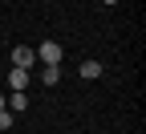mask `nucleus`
<instances>
[{"mask_svg":"<svg viewBox=\"0 0 146 134\" xmlns=\"http://www.w3.org/2000/svg\"><path fill=\"white\" fill-rule=\"evenodd\" d=\"M12 126V110H0V130H8Z\"/></svg>","mask_w":146,"mask_h":134,"instance_id":"obj_7","label":"nucleus"},{"mask_svg":"<svg viewBox=\"0 0 146 134\" xmlns=\"http://www.w3.org/2000/svg\"><path fill=\"white\" fill-rule=\"evenodd\" d=\"M41 81H45V85H57V81H61V65H45V69H41Z\"/></svg>","mask_w":146,"mask_h":134,"instance_id":"obj_6","label":"nucleus"},{"mask_svg":"<svg viewBox=\"0 0 146 134\" xmlns=\"http://www.w3.org/2000/svg\"><path fill=\"white\" fill-rule=\"evenodd\" d=\"M33 61H36V53H33L29 45H16V49H12V65H16V69H29Z\"/></svg>","mask_w":146,"mask_h":134,"instance_id":"obj_2","label":"nucleus"},{"mask_svg":"<svg viewBox=\"0 0 146 134\" xmlns=\"http://www.w3.org/2000/svg\"><path fill=\"white\" fill-rule=\"evenodd\" d=\"M8 85H12V89H29V69H16V65H12V69H8Z\"/></svg>","mask_w":146,"mask_h":134,"instance_id":"obj_4","label":"nucleus"},{"mask_svg":"<svg viewBox=\"0 0 146 134\" xmlns=\"http://www.w3.org/2000/svg\"><path fill=\"white\" fill-rule=\"evenodd\" d=\"M41 65H61V45L57 41H41V49H33Z\"/></svg>","mask_w":146,"mask_h":134,"instance_id":"obj_1","label":"nucleus"},{"mask_svg":"<svg viewBox=\"0 0 146 134\" xmlns=\"http://www.w3.org/2000/svg\"><path fill=\"white\" fill-rule=\"evenodd\" d=\"M0 110H8V102H4V93H0Z\"/></svg>","mask_w":146,"mask_h":134,"instance_id":"obj_8","label":"nucleus"},{"mask_svg":"<svg viewBox=\"0 0 146 134\" xmlns=\"http://www.w3.org/2000/svg\"><path fill=\"white\" fill-rule=\"evenodd\" d=\"M77 73H81L85 81H98V77H102V61H94V57H89V61H81V69H77Z\"/></svg>","mask_w":146,"mask_h":134,"instance_id":"obj_3","label":"nucleus"},{"mask_svg":"<svg viewBox=\"0 0 146 134\" xmlns=\"http://www.w3.org/2000/svg\"><path fill=\"white\" fill-rule=\"evenodd\" d=\"M4 102H8L12 114H21V110H29V93L25 89H12V98H4Z\"/></svg>","mask_w":146,"mask_h":134,"instance_id":"obj_5","label":"nucleus"},{"mask_svg":"<svg viewBox=\"0 0 146 134\" xmlns=\"http://www.w3.org/2000/svg\"><path fill=\"white\" fill-rule=\"evenodd\" d=\"M102 4H118V0H102Z\"/></svg>","mask_w":146,"mask_h":134,"instance_id":"obj_9","label":"nucleus"}]
</instances>
